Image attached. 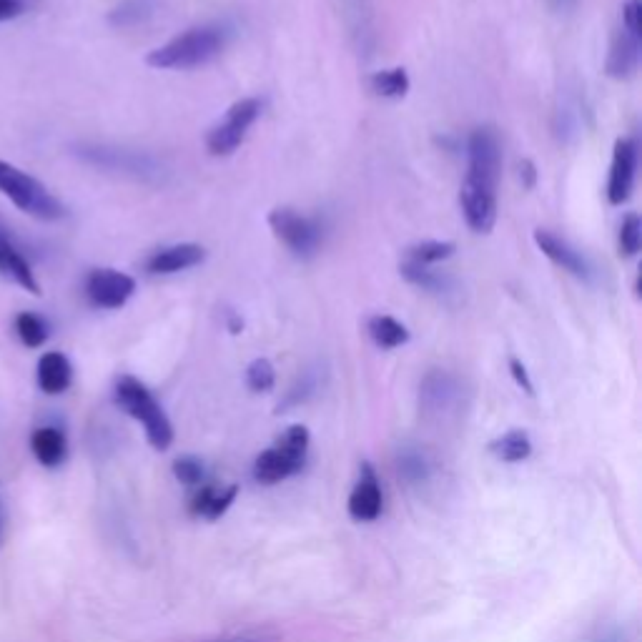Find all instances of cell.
Returning a JSON list of instances; mask_svg holds the SVG:
<instances>
[{"label":"cell","mask_w":642,"mask_h":642,"mask_svg":"<svg viewBox=\"0 0 642 642\" xmlns=\"http://www.w3.org/2000/svg\"><path fill=\"white\" fill-rule=\"evenodd\" d=\"M367 329H369V337H372V342L382 349H397V347H404V344L409 342L407 327H404L402 321L394 319V316H387V314L372 316L367 324Z\"/></svg>","instance_id":"obj_22"},{"label":"cell","mask_w":642,"mask_h":642,"mask_svg":"<svg viewBox=\"0 0 642 642\" xmlns=\"http://www.w3.org/2000/svg\"><path fill=\"white\" fill-rule=\"evenodd\" d=\"M229 332L231 334L244 332V319H241L239 314H234V311H229Z\"/></svg>","instance_id":"obj_38"},{"label":"cell","mask_w":642,"mask_h":642,"mask_svg":"<svg viewBox=\"0 0 642 642\" xmlns=\"http://www.w3.org/2000/svg\"><path fill=\"white\" fill-rule=\"evenodd\" d=\"M637 171V143L632 138H617L612 151L610 181H607V199L612 206H622L635 189Z\"/></svg>","instance_id":"obj_12"},{"label":"cell","mask_w":642,"mask_h":642,"mask_svg":"<svg viewBox=\"0 0 642 642\" xmlns=\"http://www.w3.org/2000/svg\"><path fill=\"white\" fill-rule=\"evenodd\" d=\"M0 535H3V522H0Z\"/></svg>","instance_id":"obj_41"},{"label":"cell","mask_w":642,"mask_h":642,"mask_svg":"<svg viewBox=\"0 0 642 642\" xmlns=\"http://www.w3.org/2000/svg\"><path fill=\"white\" fill-rule=\"evenodd\" d=\"M642 244V221L637 214H627L620 226V256L632 259Z\"/></svg>","instance_id":"obj_28"},{"label":"cell","mask_w":642,"mask_h":642,"mask_svg":"<svg viewBox=\"0 0 642 642\" xmlns=\"http://www.w3.org/2000/svg\"><path fill=\"white\" fill-rule=\"evenodd\" d=\"M372 91L382 98H404L409 91V76L404 68H389L372 76Z\"/></svg>","instance_id":"obj_25"},{"label":"cell","mask_w":642,"mask_h":642,"mask_svg":"<svg viewBox=\"0 0 642 642\" xmlns=\"http://www.w3.org/2000/svg\"><path fill=\"white\" fill-rule=\"evenodd\" d=\"M116 404L128 417L143 424L153 449L164 452V449L171 447V442H174V427H171L169 417L161 409V404L156 402V397L148 392L146 384L138 382L136 377H121L116 382Z\"/></svg>","instance_id":"obj_2"},{"label":"cell","mask_w":642,"mask_h":642,"mask_svg":"<svg viewBox=\"0 0 642 642\" xmlns=\"http://www.w3.org/2000/svg\"><path fill=\"white\" fill-rule=\"evenodd\" d=\"M459 204L469 229L477 234H490L497 224V189L464 179L459 191Z\"/></svg>","instance_id":"obj_11"},{"label":"cell","mask_w":642,"mask_h":642,"mask_svg":"<svg viewBox=\"0 0 642 642\" xmlns=\"http://www.w3.org/2000/svg\"><path fill=\"white\" fill-rule=\"evenodd\" d=\"M637 63H640V38L627 33L625 28H620L615 33V38H612L610 53H607V76L620 78V81L622 78H630L637 71Z\"/></svg>","instance_id":"obj_18"},{"label":"cell","mask_w":642,"mask_h":642,"mask_svg":"<svg viewBox=\"0 0 642 642\" xmlns=\"http://www.w3.org/2000/svg\"><path fill=\"white\" fill-rule=\"evenodd\" d=\"M226 46V36L219 26L189 28L181 36L171 38L166 46L156 48L146 56V63L158 71H184V68L204 66L214 61Z\"/></svg>","instance_id":"obj_1"},{"label":"cell","mask_w":642,"mask_h":642,"mask_svg":"<svg viewBox=\"0 0 642 642\" xmlns=\"http://www.w3.org/2000/svg\"><path fill=\"white\" fill-rule=\"evenodd\" d=\"M382 487H379L377 472L369 462L359 467V479L349 495V517L357 522H374L382 515Z\"/></svg>","instance_id":"obj_13"},{"label":"cell","mask_w":642,"mask_h":642,"mask_svg":"<svg viewBox=\"0 0 642 642\" xmlns=\"http://www.w3.org/2000/svg\"><path fill=\"white\" fill-rule=\"evenodd\" d=\"M0 194L8 196L23 214L41 221H58L66 216V206L36 179L18 166L0 161Z\"/></svg>","instance_id":"obj_4"},{"label":"cell","mask_w":642,"mask_h":642,"mask_svg":"<svg viewBox=\"0 0 642 642\" xmlns=\"http://www.w3.org/2000/svg\"><path fill=\"white\" fill-rule=\"evenodd\" d=\"M269 226L274 231L276 239L291 251V254L306 256L316 254L324 241V231H321V224L311 216L299 214L296 209H289V206H281V209H274L269 214Z\"/></svg>","instance_id":"obj_5"},{"label":"cell","mask_w":642,"mask_h":642,"mask_svg":"<svg viewBox=\"0 0 642 642\" xmlns=\"http://www.w3.org/2000/svg\"><path fill=\"white\" fill-rule=\"evenodd\" d=\"M76 153L86 164L96 166V169L116 171V174L133 176V179H148V176H158V171H161V166L151 156L136 151H123V148L81 146Z\"/></svg>","instance_id":"obj_8"},{"label":"cell","mask_w":642,"mask_h":642,"mask_svg":"<svg viewBox=\"0 0 642 642\" xmlns=\"http://www.w3.org/2000/svg\"><path fill=\"white\" fill-rule=\"evenodd\" d=\"M520 179H522V186H525V189H535L537 169H535V164H532L530 158L520 161Z\"/></svg>","instance_id":"obj_37"},{"label":"cell","mask_w":642,"mask_h":642,"mask_svg":"<svg viewBox=\"0 0 642 642\" xmlns=\"http://www.w3.org/2000/svg\"><path fill=\"white\" fill-rule=\"evenodd\" d=\"M73 382V367L66 354L46 352L38 362V387L46 394H63Z\"/></svg>","instance_id":"obj_19"},{"label":"cell","mask_w":642,"mask_h":642,"mask_svg":"<svg viewBox=\"0 0 642 642\" xmlns=\"http://www.w3.org/2000/svg\"><path fill=\"white\" fill-rule=\"evenodd\" d=\"M535 244H537V249H540L542 254L552 261V264H557L560 269H565L567 274L577 276V279H582V281L590 279L592 269H590V264H587V259L580 254V251L572 249L565 239H560V236L552 234V231H547V229H537Z\"/></svg>","instance_id":"obj_14"},{"label":"cell","mask_w":642,"mask_h":642,"mask_svg":"<svg viewBox=\"0 0 642 642\" xmlns=\"http://www.w3.org/2000/svg\"><path fill=\"white\" fill-rule=\"evenodd\" d=\"M502 174V146L500 136L492 128H474L467 141V176L464 179L477 181L497 189Z\"/></svg>","instance_id":"obj_7"},{"label":"cell","mask_w":642,"mask_h":642,"mask_svg":"<svg viewBox=\"0 0 642 642\" xmlns=\"http://www.w3.org/2000/svg\"><path fill=\"white\" fill-rule=\"evenodd\" d=\"M490 449L492 454H497V457L502 459V462L517 464V462H525V459L532 454V439L530 434L522 432V429H512V432L502 434L500 439H495V442L490 444Z\"/></svg>","instance_id":"obj_24"},{"label":"cell","mask_w":642,"mask_h":642,"mask_svg":"<svg viewBox=\"0 0 642 642\" xmlns=\"http://www.w3.org/2000/svg\"><path fill=\"white\" fill-rule=\"evenodd\" d=\"M399 271H402V276L409 281V284L419 286V289L429 291V294L442 296V294H449V291H452V281H449L447 276L432 271L429 266L414 264V261L407 259L402 266H399Z\"/></svg>","instance_id":"obj_23"},{"label":"cell","mask_w":642,"mask_h":642,"mask_svg":"<svg viewBox=\"0 0 642 642\" xmlns=\"http://www.w3.org/2000/svg\"><path fill=\"white\" fill-rule=\"evenodd\" d=\"M274 382H276V372H274V364L269 362V359H254V362L249 364V369H246V384H249L251 392H271L274 389Z\"/></svg>","instance_id":"obj_29"},{"label":"cell","mask_w":642,"mask_h":642,"mask_svg":"<svg viewBox=\"0 0 642 642\" xmlns=\"http://www.w3.org/2000/svg\"><path fill=\"white\" fill-rule=\"evenodd\" d=\"M16 332L21 337V342L26 344L28 349H38L48 342V324L33 311H23V314L16 316Z\"/></svg>","instance_id":"obj_26"},{"label":"cell","mask_w":642,"mask_h":642,"mask_svg":"<svg viewBox=\"0 0 642 642\" xmlns=\"http://www.w3.org/2000/svg\"><path fill=\"white\" fill-rule=\"evenodd\" d=\"M397 474L407 487L422 490L439 474L437 457L424 447H404L397 457Z\"/></svg>","instance_id":"obj_15"},{"label":"cell","mask_w":642,"mask_h":642,"mask_svg":"<svg viewBox=\"0 0 642 642\" xmlns=\"http://www.w3.org/2000/svg\"><path fill=\"white\" fill-rule=\"evenodd\" d=\"M0 274L6 276V279L16 281L21 289L31 291L33 296H41V284H38L36 274H33L31 264L26 261V256L16 249L13 244L11 234L0 236Z\"/></svg>","instance_id":"obj_17"},{"label":"cell","mask_w":642,"mask_h":642,"mask_svg":"<svg viewBox=\"0 0 642 642\" xmlns=\"http://www.w3.org/2000/svg\"><path fill=\"white\" fill-rule=\"evenodd\" d=\"M309 429L304 424H291L281 432L274 447L264 449L254 462V479L261 485H279L299 472L309 454Z\"/></svg>","instance_id":"obj_3"},{"label":"cell","mask_w":642,"mask_h":642,"mask_svg":"<svg viewBox=\"0 0 642 642\" xmlns=\"http://www.w3.org/2000/svg\"><path fill=\"white\" fill-rule=\"evenodd\" d=\"M236 495H239V487L236 485L204 487V490L191 500V515L204 517V520H219V517L226 515V510L234 505Z\"/></svg>","instance_id":"obj_20"},{"label":"cell","mask_w":642,"mask_h":642,"mask_svg":"<svg viewBox=\"0 0 642 642\" xmlns=\"http://www.w3.org/2000/svg\"><path fill=\"white\" fill-rule=\"evenodd\" d=\"M585 642H627V640H625V632H622L620 627L605 625V627H597Z\"/></svg>","instance_id":"obj_33"},{"label":"cell","mask_w":642,"mask_h":642,"mask_svg":"<svg viewBox=\"0 0 642 642\" xmlns=\"http://www.w3.org/2000/svg\"><path fill=\"white\" fill-rule=\"evenodd\" d=\"M214 642H279V637L271 635V632H244V635L224 637V640Z\"/></svg>","instance_id":"obj_36"},{"label":"cell","mask_w":642,"mask_h":642,"mask_svg":"<svg viewBox=\"0 0 642 642\" xmlns=\"http://www.w3.org/2000/svg\"><path fill=\"white\" fill-rule=\"evenodd\" d=\"M454 251H457V246H454L452 241H422V244L409 249L407 259L414 261V264L432 266V264H439V261L449 259Z\"/></svg>","instance_id":"obj_27"},{"label":"cell","mask_w":642,"mask_h":642,"mask_svg":"<svg viewBox=\"0 0 642 642\" xmlns=\"http://www.w3.org/2000/svg\"><path fill=\"white\" fill-rule=\"evenodd\" d=\"M31 449L33 457H36L43 467H58V464H63V459H66L68 442L61 429L41 427L33 432Z\"/></svg>","instance_id":"obj_21"},{"label":"cell","mask_w":642,"mask_h":642,"mask_svg":"<svg viewBox=\"0 0 642 642\" xmlns=\"http://www.w3.org/2000/svg\"><path fill=\"white\" fill-rule=\"evenodd\" d=\"M622 28L632 36L642 38V0H625L622 6Z\"/></svg>","instance_id":"obj_32"},{"label":"cell","mask_w":642,"mask_h":642,"mask_svg":"<svg viewBox=\"0 0 642 642\" xmlns=\"http://www.w3.org/2000/svg\"><path fill=\"white\" fill-rule=\"evenodd\" d=\"M462 402V384L444 369H432L419 384V407L427 417H444Z\"/></svg>","instance_id":"obj_9"},{"label":"cell","mask_w":642,"mask_h":642,"mask_svg":"<svg viewBox=\"0 0 642 642\" xmlns=\"http://www.w3.org/2000/svg\"><path fill=\"white\" fill-rule=\"evenodd\" d=\"M510 372H512V377H515V382L520 384L527 394H535V387H532V382H530V374H527V367L520 362V359H515V357L510 359Z\"/></svg>","instance_id":"obj_34"},{"label":"cell","mask_w":642,"mask_h":642,"mask_svg":"<svg viewBox=\"0 0 642 642\" xmlns=\"http://www.w3.org/2000/svg\"><path fill=\"white\" fill-rule=\"evenodd\" d=\"M261 116V101L259 98H241L234 106L226 111L224 121L216 123L206 136V148L214 156H229L236 148L244 143L246 133L254 126L256 118Z\"/></svg>","instance_id":"obj_6"},{"label":"cell","mask_w":642,"mask_h":642,"mask_svg":"<svg viewBox=\"0 0 642 642\" xmlns=\"http://www.w3.org/2000/svg\"><path fill=\"white\" fill-rule=\"evenodd\" d=\"M136 291L133 276L118 269H93L86 279V296L98 309H121Z\"/></svg>","instance_id":"obj_10"},{"label":"cell","mask_w":642,"mask_h":642,"mask_svg":"<svg viewBox=\"0 0 642 642\" xmlns=\"http://www.w3.org/2000/svg\"><path fill=\"white\" fill-rule=\"evenodd\" d=\"M146 16H151V6H148L146 0H128V3H123L121 8H116V11L111 13V23L121 28L136 26V23H141Z\"/></svg>","instance_id":"obj_30"},{"label":"cell","mask_w":642,"mask_h":642,"mask_svg":"<svg viewBox=\"0 0 642 642\" xmlns=\"http://www.w3.org/2000/svg\"><path fill=\"white\" fill-rule=\"evenodd\" d=\"M8 234V226H6V221L0 219V236H6Z\"/></svg>","instance_id":"obj_40"},{"label":"cell","mask_w":642,"mask_h":642,"mask_svg":"<svg viewBox=\"0 0 642 642\" xmlns=\"http://www.w3.org/2000/svg\"><path fill=\"white\" fill-rule=\"evenodd\" d=\"M174 477L184 485H201L204 479V464H201L199 457H179L174 462Z\"/></svg>","instance_id":"obj_31"},{"label":"cell","mask_w":642,"mask_h":642,"mask_svg":"<svg viewBox=\"0 0 642 642\" xmlns=\"http://www.w3.org/2000/svg\"><path fill=\"white\" fill-rule=\"evenodd\" d=\"M204 259H206L204 246L176 244V246H166V249L156 251V254L146 261V269L151 271V274H176V271L199 266Z\"/></svg>","instance_id":"obj_16"},{"label":"cell","mask_w":642,"mask_h":642,"mask_svg":"<svg viewBox=\"0 0 642 642\" xmlns=\"http://www.w3.org/2000/svg\"><path fill=\"white\" fill-rule=\"evenodd\" d=\"M575 0H552V6L555 8H570Z\"/></svg>","instance_id":"obj_39"},{"label":"cell","mask_w":642,"mask_h":642,"mask_svg":"<svg viewBox=\"0 0 642 642\" xmlns=\"http://www.w3.org/2000/svg\"><path fill=\"white\" fill-rule=\"evenodd\" d=\"M26 11V0H0V21H13Z\"/></svg>","instance_id":"obj_35"}]
</instances>
